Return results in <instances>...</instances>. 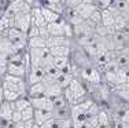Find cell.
I'll list each match as a JSON object with an SVG mask.
<instances>
[{
  "label": "cell",
  "mask_w": 129,
  "mask_h": 128,
  "mask_svg": "<svg viewBox=\"0 0 129 128\" xmlns=\"http://www.w3.org/2000/svg\"><path fill=\"white\" fill-rule=\"evenodd\" d=\"M3 36L8 39L13 45L17 48L18 51H25L27 48V33L26 32H22V30L17 29V28H8L7 30L2 32Z\"/></svg>",
  "instance_id": "cell-1"
},
{
  "label": "cell",
  "mask_w": 129,
  "mask_h": 128,
  "mask_svg": "<svg viewBox=\"0 0 129 128\" xmlns=\"http://www.w3.org/2000/svg\"><path fill=\"white\" fill-rule=\"evenodd\" d=\"M69 87H70V90H72L73 95H74V105L87 99L88 91H87V88L84 87V84H82V81L80 80V79L73 77V80H72V83H70Z\"/></svg>",
  "instance_id": "cell-2"
},
{
  "label": "cell",
  "mask_w": 129,
  "mask_h": 128,
  "mask_svg": "<svg viewBox=\"0 0 129 128\" xmlns=\"http://www.w3.org/2000/svg\"><path fill=\"white\" fill-rule=\"evenodd\" d=\"M30 25H32V15H30V13H18V14H15L14 28L27 33Z\"/></svg>",
  "instance_id": "cell-3"
},
{
  "label": "cell",
  "mask_w": 129,
  "mask_h": 128,
  "mask_svg": "<svg viewBox=\"0 0 129 128\" xmlns=\"http://www.w3.org/2000/svg\"><path fill=\"white\" fill-rule=\"evenodd\" d=\"M7 73L13 76H19V77L26 79L27 73V66L22 61H8L7 63Z\"/></svg>",
  "instance_id": "cell-4"
},
{
  "label": "cell",
  "mask_w": 129,
  "mask_h": 128,
  "mask_svg": "<svg viewBox=\"0 0 129 128\" xmlns=\"http://www.w3.org/2000/svg\"><path fill=\"white\" fill-rule=\"evenodd\" d=\"M44 76H45V72L41 66H30V68L27 69V73H26L27 85H32V84L43 81Z\"/></svg>",
  "instance_id": "cell-5"
},
{
  "label": "cell",
  "mask_w": 129,
  "mask_h": 128,
  "mask_svg": "<svg viewBox=\"0 0 129 128\" xmlns=\"http://www.w3.org/2000/svg\"><path fill=\"white\" fill-rule=\"evenodd\" d=\"M15 110L13 102H7V100H3L2 105H0V127L4 125V124L10 123L11 117H13V112Z\"/></svg>",
  "instance_id": "cell-6"
},
{
  "label": "cell",
  "mask_w": 129,
  "mask_h": 128,
  "mask_svg": "<svg viewBox=\"0 0 129 128\" xmlns=\"http://www.w3.org/2000/svg\"><path fill=\"white\" fill-rule=\"evenodd\" d=\"M48 51V48H27L29 53V59H30V66H41L43 57L45 55V53Z\"/></svg>",
  "instance_id": "cell-7"
},
{
  "label": "cell",
  "mask_w": 129,
  "mask_h": 128,
  "mask_svg": "<svg viewBox=\"0 0 129 128\" xmlns=\"http://www.w3.org/2000/svg\"><path fill=\"white\" fill-rule=\"evenodd\" d=\"M74 39L66 37V36H48L47 37V48L55 47V45H69L73 47Z\"/></svg>",
  "instance_id": "cell-8"
},
{
  "label": "cell",
  "mask_w": 129,
  "mask_h": 128,
  "mask_svg": "<svg viewBox=\"0 0 129 128\" xmlns=\"http://www.w3.org/2000/svg\"><path fill=\"white\" fill-rule=\"evenodd\" d=\"M0 53L4 54V55H7V57H11V55H14V54L19 53V51L14 47L13 43L8 40L6 36L0 35Z\"/></svg>",
  "instance_id": "cell-9"
},
{
  "label": "cell",
  "mask_w": 129,
  "mask_h": 128,
  "mask_svg": "<svg viewBox=\"0 0 129 128\" xmlns=\"http://www.w3.org/2000/svg\"><path fill=\"white\" fill-rule=\"evenodd\" d=\"M30 99V103L35 109H50L52 110V100L51 98L43 95V96H36V98H29Z\"/></svg>",
  "instance_id": "cell-10"
},
{
  "label": "cell",
  "mask_w": 129,
  "mask_h": 128,
  "mask_svg": "<svg viewBox=\"0 0 129 128\" xmlns=\"http://www.w3.org/2000/svg\"><path fill=\"white\" fill-rule=\"evenodd\" d=\"M30 15H32V25H37L39 28L47 25V22L44 19V15H43V11H41V7L33 6L32 11H30Z\"/></svg>",
  "instance_id": "cell-11"
},
{
  "label": "cell",
  "mask_w": 129,
  "mask_h": 128,
  "mask_svg": "<svg viewBox=\"0 0 129 128\" xmlns=\"http://www.w3.org/2000/svg\"><path fill=\"white\" fill-rule=\"evenodd\" d=\"M51 117H54V114H52V110L50 109H35V123L39 124V125H41L44 121L50 120Z\"/></svg>",
  "instance_id": "cell-12"
},
{
  "label": "cell",
  "mask_w": 129,
  "mask_h": 128,
  "mask_svg": "<svg viewBox=\"0 0 129 128\" xmlns=\"http://www.w3.org/2000/svg\"><path fill=\"white\" fill-rule=\"evenodd\" d=\"M43 95H45V85L43 81L27 87V96L29 98H36V96H43Z\"/></svg>",
  "instance_id": "cell-13"
},
{
  "label": "cell",
  "mask_w": 129,
  "mask_h": 128,
  "mask_svg": "<svg viewBox=\"0 0 129 128\" xmlns=\"http://www.w3.org/2000/svg\"><path fill=\"white\" fill-rule=\"evenodd\" d=\"M96 8H99L96 4H88V3H81L80 6L76 7V10H77V13L81 15L84 19H88V18L91 17V14L93 13Z\"/></svg>",
  "instance_id": "cell-14"
},
{
  "label": "cell",
  "mask_w": 129,
  "mask_h": 128,
  "mask_svg": "<svg viewBox=\"0 0 129 128\" xmlns=\"http://www.w3.org/2000/svg\"><path fill=\"white\" fill-rule=\"evenodd\" d=\"M50 53L54 57H70L72 55V47L69 45H55V47L48 48Z\"/></svg>",
  "instance_id": "cell-15"
},
{
  "label": "cell",
  "mask_w": 129,
  "mask_h": 128,
  "mask_svg": "<svg viewBox=\"0 0 129 128\" xmlns=\"http://www.w3.org/2000/svg\"><path fill=\"white\" fill-rule=\"evenodd\" d=\"M55 118H59V120H64V118H70L72 117V105H66L63 108H58L52 110Z\"/></svg>",
  "instance_id": "cell-16"
},
{
  "label": "cell",
  "mask_w": 129,
  "mask_h": 128,
  "mask_svg": "<svg viewBox=\"0 0 129 128\" xmlns=\"http://www.w3.org/2000/svg\"><path fill=\"white\" fill-rule=\"evenodd\" d=\"M41 11H43V15H44V19L47 23L56 22V21H59L60 18H62V15L59 13H56V11H54V10H50V8L44 7V6H41Z\"/></svg>",
  "instance_id": "cell-17"
},
{
  "label": "cell",
  "mask_w": 129,
  "mask_h": 128,
  "mask_svg": "<svg viewBox=\"0 0 129 128\" xmlns=\"http://www.w3.org/2000/svg\"><path fill=\"white\" fill-rule=\"evenodd\" d=\"M47 47V39L43 36H35L27 39V48H45Z\"/></svg>",
  "instance_id": "cell-18"
},
{
  "label": "cell",
  "mask_w": 129,
  "mask_h": 128,
  "mask_svg": "<svg viewBox=\"0 0 129 128\" xmlns=\"http://www.w3.org/2000/svg\"><path fill=\"white\" fill-rule=\"evenodd\" d=\"M73 77H74V76H73L72 73H62V72H60V74L55 79V83L59 85V87L66 88V87H69V85H70Z\"/></svg>",
  "instance_id": "cell-19"
},
{
  "label": "cell",
  "mask_w": 129,
  "mask_h": 128,
  "mask_svg": "<svg viewBox=\"0 0 129 128\" xmlns=\"http://www.w3.org/2000/svg\"><path fill=\"white\" fill-rule=\"evenodd\" d=\"M102 11V25L104 26H114L115 17L111 14V11L109 8H100Z\"/></svg>",
  "instance_id": "cell-20"
},
{
  "label": "cell",
  "mask_w": 129,
  "mask_h": 128,
  "mask_svg": "<svg viewBox=\"0 0 129 128\" xmlns=\"http://www.w3.org/2000/svg\"><path fill=\"white\" fill-rule=\"evenodd\" d=\"M52 63L62 72L66 66H69L70 63H72V59H70V57H54Z\"/></svg>",
  "instance_id": "cell-21"
},
{
  "label": "cell",
  "mask_w": 129,
  "mask_h": 128,
  "mask_svg": "<svg viewBox=\"0 0 129 128\" xmlns=\"http://www.w3.org/2000/svg\"><path fill=\"white\" fill-rule=\"evenodd\" d=\"M14 105V109H17V110H23V109L29 108V106H32V103H30V99L29 96H19L15 102H13Z\"/></svg>",
  "instance_id": "cell-22"
},
{
  "label": "cell",
  "mask_w": 129,
  "mask_h": 128,
  "mask_svg": "<svg viewBox=\"0 0 129 128\" xmlns=\"http://www.w3.org/2000/svg\"><path fill=\"white\" fill-rule=\"evenodd\" d=\"M52 100V108L54 109H58V108H63V106H66V105H69L67 103V100L64 99V96L63 95H58V96H54V98H51ZM52 109V110H54Z\"/></svg>",
  "instance_id": "cell-23"
},
{
  "label": "cell",
  "mask_w": 129,
  "mask_h": 128,
  "mask_svg": "<svg viewBox=\"0 0 129 128\" xmlns=\"http://www.w3.org/2000/svg\"><path fill=\"white\" fill-rule=\"evenodd\" d=\"M19 96H22L19 92L10 91V90H4V100H7V102H15Z\"/></svg>",
  "instance_id": "cell-24"
},
{
  "label": "cell",
  "mask_w": 129,
  "mask_h": 128,
  "mask_svg": "<svg viewBox=\"0 0 129 128\" xmlns=\"http://www.w3.org/2000/svg\"><path fill=\"white\" fill-rule=\"evenodd\" d=\"M21 114H22V121L32 120V118L35 117V108H33V106H29V108L21 110Z\"/></svg>",
  "instance_id": "cell-25"
},
{
  "label": "cell",
  "mask_w": 129,
  "mask_h": 128,
  "mask_svg": "<svg viewBox=\"0 0 129 128\" xmlns=\"http://www.w3.org/2000/svg\"><path fill=\"white\" fill-rule=\"evenodd\" d=\"M88 19H91L95 25H100V23H102V11H100V8H96V10L91 14V17L88 18Z\"/></svg>",
  "instance_id": "cell-26"
},
{
  "label": "cell",
  "mask_w": 129,
  "mask_h": 128,
  "mask_svg": "<svg viewBox=\"0 0 129 128\" xmlns=\"http://www.w3.org/2000/svg\"><path fill=\"white\" fill-rule=\"evenodd\" d=\"M62 95L64 96V99L67 100V103H69V105H74V95H73V92H72V90H70V87L63 88Z\"/></svg>",
  "instance_id": "cell-27"
},
{
  "label": "cell",
  "mask_w": 129,
  "mask_h": 128,
  "mask_svg": "<svg viewBox=\"0 0 129 128\" xmlns=\"http://www.w3.org/2000/svg\"><path fill=\"white\" fill-rule=\"evenodd\" d=\"M111 127L113 128H129V123H126L122 118H114V120H111Z\"/></svg>",
  "instance_id": "cell-28"
},
{
  "label": "cell",
  "mask_w": 129,
  "mask_h": 128,
  "mask_svg": "<svg viewBox=\"0 0 129 128\" xmlns=\"http://www.w3.org/2000/svg\"><path fill=\"white\" fill-rule=\"evenodd\" d=\"M35 36H40V28L37 25H30L27 30V37H35Z\"/></svg>",
  "instance_id": "cell-29"
},
{
  "label": "cell",
  "mask_w": 129,
  "mask_h": 128,
  "mask_svg": "<svg viewBox=\"0 0 129 128\" xmlns=\"http://www.w3.org/2000/svg\"><path fill=\"white\" fill-rule=\"evenodd\" d=\"M64 6L66 7H72V8H76L77 6H80L82 3V0H63Z\"/></svg>",
  "instance_id": "cell-30"
},
{
  "label": "cell",
  "mask_w": 129,
  "mask_h": 128,
  "mask_svg": "<svg viewBox=\"0 0 129 128\" xmlns=\"http://www.w3.org/2000/svg\"><path fill=\"white\" fill-rule=\"evenodd\" d=\"M11 121L13 123H19V121H22V114H21L19 110H15L13 112V117H11Z\"/></svg>",
  "instance_id": "cell-31"
},
{
  "label": "cell",
  "mask_w": 129,
  "mask_h": 128,
  "mask_svg": "<svg viewBox=\"0 0 129 128\" xmlns=\"http://www.w3.org/2000/svg\"><path fill=\"white\" fill-rule=\"evenodd\" d=\"M113 3V0H98V3H96V6L99 8H107L110 4Z\"/></svg>",
  "instance_id": "cell-32"
},
{
  "label": "cell",
  "mask_w": 129,
  "mask_h": 128,
  "mask_svg": "<svg viewBox=\"0 0 129 128\" xmlns=\"http://www.w3.org/2000/svg\"><path fill=\"white\" fill-rule=\"evenodd\" d=\"M8 63V57L0 53V66H7Z\"/></svg>",
  "instance_id": "cell-33"
},
{
  "label": "cell",
  "mask_w": 129,
  "mask_h": 128,
  "mask_svg": "<svg viewBox=\"0 0 129 128\" xmlns=\"http://www.w3.org/2000/svg\"><path fill=\"white\" fill-rule=\"evenodd\" d=\"M40 36H43V37H45V39L50 36L48 29H47V25H45V26H40Z\"/></svg>",
  "instance_id": "cell-34"
},
{
  "label": "cell",
  "mask_w": 129,
  "mask_h": 128,
  "mask_svg": "<svg viewBox=\"0 0 129 128\" xmlns=\"http://www.w3.org/2000/svg\"><path fill=\"white\" fill-rule=\"evenodd\" d=\"M33 125H35V118L23 121V128H33Z\"/></svg>",
  "instance_id": "cell-35"
},
{
  "label": "cell",
  "mask_w": 129,
  "mask_h": 128,
  "mask_svg": "<svg viewBox=\"0 0 129 128\" xmlns=\"http://www.w3.org/2000/svg\"><path fill=\"white\" fill-rule=\"evenodd\" d=\"M7 73V66H0V80L3 79V76Z\"/></svg>",
  "instance_id": "cell-36"
},
{
  "label": "cell",
  "mask_w": 129,
  "mask_h": 128,
  "mask_svg": "<svg viewBox=\"0 0 129 128\" xmlns=\"http://www.w3.org/2000/svg\"><path fill=\"white\" fill-rule=\"evenodd\" d=\"M3 100H4V88L0 84V102H3Z\"/></svg>",
  "instance_id": "cell-37"
},
{
  "label": "cell",
  "mask_w": 129,
  "mask_h": 128,
  "mask_svg": "<svg viewBox=\"0 0 129 128\" xmlns=\"http://www.w3.org/2000/svg\"><path fill=\"white\" fill-rule=\"evenodd\" d=\"M25 2L27 3V4H30V6H32V7H33V6L36 4V2H37V0H25Z\"/></svg>",
  "instance_id": "cell-38"
},
{
  "label": "cell",
  "mask_w": 129,
  "mask_h": 128,
  "mask_svg": "<svg viewBox=\"0 0 129 128\" xmlns=\"http://www.w3.org/2000/svg\"><path fill=\"white\" fill-rule=\"evenodd\" d=\"M82 3H88V4H95V0H82Z\"/></svg>",
  "instance_id": "cell-39"
},
{
  "label": "cell",
  "mask_w": 129,
  "mask_h": 128,
  "mask_svg": "<svg viewBox=\"0 0 129 128\" xmlns=\"http://www.w3.org/2000/svg\"><path fill=\"white\" fill-rule=\"evenodd\" d=\"M0 35H2V30H0Z\"/></svg>",
  "instance_id": "cell-40"
},
{
  "label": "cell",
  "mask_w": 129,
  "mask_h": 128,
  "mask_svg": "<svg viewBox=\"0 0 129 128\" xmlns=\"http://www.w3.org/2000/svg\"><path fill=\"white\" fill-rule=\"evenodd\" d=\"M0 84H2V80H0Z\"/></svg>",
  "instance_id": "cell-41"
},
{
  "label": "cell",
  "mask_w": 129,
  "mask_h": 128,
  "mask_svg": "<svg viewBox=\"0 0 129 128\" xmlns=\"http://www.w3.org/2000/svg\"><path fill=\"white\" fill-rule=\"evenodd\" d=\"M0 105H2V102H0Z\"/></svg>",
  "instance_id": "cell-42"
}]
</instances>
